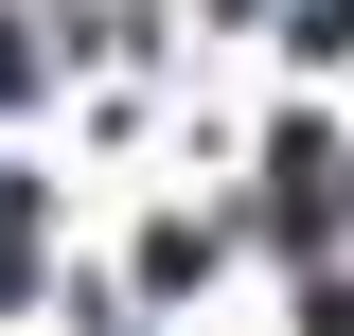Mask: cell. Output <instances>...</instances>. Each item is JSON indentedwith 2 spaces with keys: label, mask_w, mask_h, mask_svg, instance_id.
<instances>
[{
  "label": "cell",
  "mask_w": 354,
  "mask_h": 336,
  "mask_svg": "<svg viewBox=\"0 0 354 336\" xmlns=\"http://www.w3.org/2000/svg\"><path fill=\"white\" fill-rule=\"evenodd\" d=\"M319 336H354V283H319Z\"/></svg>",
  "instance_id": "obj_1"
}]
</instances>
